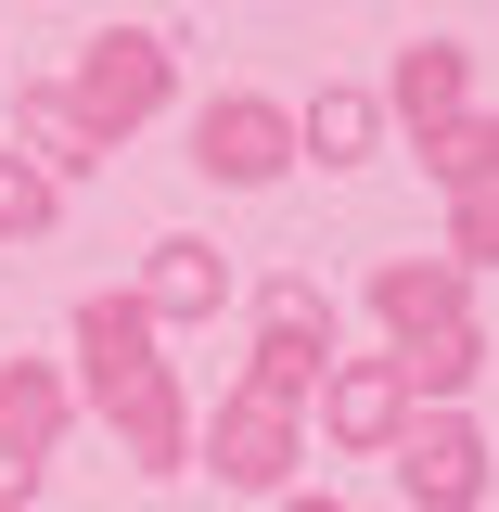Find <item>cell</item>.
Segmentation results:
<instances>
[{"mask_svg":"<svg viewBox=\"0 0 499 512\" xmlns=\"http://www.w3.org/2000/svg\"><path fill=\"white\" fill-rule=\"evenodd\" d=\"M64 359H77V410L116 436L128 474H192V397H180V359H167V333L141 320V295H77L64 320Z\"/></svg>","mask_w":499,"mask_h":512,"instance_id":"1","label":"cell"},{"mask_svg":"<svg viewBox=\"0 0 499 512\" xmlns=\"http://www.w3.org/2000/svg\"><path fill=\"white\" fill-rule=\"evenodd\" d=\"M167 90H180V52H167V26H90V39H77V64L52 77V103L90 128L103 154H116L128 128H154V116H167Z\"/></svg>","mask_w":499,"mask_h":512,"instance_id":"2","label":"cell"},{"mask_svg":"<svg viewBox=\"0 0 499 512\" xmlns=\"http://www.w3.org/2000/svg\"><path fill=\"white\" fill-rule=\"evenodd\" d=\"M192 474H218V487H244V500H282V487H308V410H282V397H218V410H192Z\"/></svg>","mask_w":499,"mask_h":512,"instance_id":"3","label":"cell"},{"mask_svg":"<svg viewBox=\"0 0 499 512\" xmlns=\"http://www.w3.org/2000/svg\"><path fill=\"white\" fill-rule=\"evenodd\" d=\"M346 359V320H333V295H320L308 269H282L269 295H256V346H244V397H282V410H308L320 372Z\"/></svg>","mask_w":499,"mask_h":512,"instance_id":"4","label":"cell"},{"mask_svg":"<svg viewBox=\"0 0 499 512\" xmlns=\"http://www.w3.org/2000/svg\"><path fill=\"white\" fill-rule=\"evenodd\" d=\"M192 167L218 192H269L295 167V103L282 90H205L192 103Z\"/></svg>","mask_w":499,"mask_h":512,"instance_id":"5","label":"cell"},{"mask_svg":"<svg viewBox=\"0 0 499 512\" xmlns=\"http://www.w3.org/2000/svg\"><path fill=\"white\" fill-rule=\"evenodd\" d=\"M384 461H397V500L410 512H487V423L474 410H410V436Z\"/></svg>","mask_w":499,"mask_h":512,"instance_id":"6","label":"cell"},{"mask_svg":"<svg viewBox=\"0 0 499 512\" xmlns=\"http://www.w3.org/2000/svg\"><path fill=\"white\" fill-rule=\"evenodd\" d=\"M410 436V384L397 359H333L308 397V448H346V461H384V448Z\"/></svg>","mask_w":499,"mask_h":512,"instance_id":"7","label":"cell"},{"mask_svg":"<svg viewBox=\"0 0 499 512\" xmlns=\"http://www.w3.org/2000/svg\"><path fill=\"white\" fill-rule=\"evenodd\" d=\"M128 295H141L154 333H192V320L231 308V256L205 244V231H154V256H141V282H128Z\"/></svg>","mask_w":499,"mask_h":512,"instance_id":"8","label":"cell"},{"mask_svg":"<svg viewBox=\"0 0 499 512\" xmlns=\"http://www.w3.org/2000/svg\"><path fill=\"white\" fill-rule=\"evenodd\" d=\"M372 320H384V346L461 333V320H474V269H448V256H384L372 269Z\"/></svg>","mask_w":499,"mask_h":512,"instance_id":"9","label":"cell"},{"mask_svg":"<svg viewBox=\"0 0 499 512\" xmlns=\"http://www.w3.org/2000/svg\"><path fill=\"white\" fill-rule=\"evenodd\" d=\"M397 128H436V116H474V39H397V64H384L372 90Z\"/></svg>","mask_w":499,"mask_h":512,"instance_id":"10","label":"cell"},{"mask_svg":"<svg viewBox=\"0 0 499 512\" xmlns=\"http://www.w3.org/2000/svg\"><path fill=\"white\" fill-rule=\"evenodd\" d=\"M372 154H384V103L359 77H320L295 103V167H372Z\"/></svg>","mask_w":499,"mask_h":512,"instance_id":"11","label":"cell"},{"mask_svg":"<svg viewBox=\"0 0 499 512\" xmlns=\"http://www.w3.org/2000/svg\"><path fill=\"white\" fill-rule=\"evenodd\" d=\"M397 384H410V410H474V384H487V320H461V333H423V346H384Z\"/></svg>","mask_w":499,"mask_h":512,"instance_id":"12","label":"cell"},{"mask_svg":"<svg viewBox=\"0 0 499 512\" xmlns=\"http://www.w3.org/2000/svg\"><path fill=\"white\" fill-rule=\"evenodd\" d=\"M13 154H26V167H39V180H90V167H103V141H90V128H77V116H64V103H52V90H13Z\"/></svg>","mask_w":499,"mask_h":512,"instance_id":"13","label":"cell"},{"mask_svg":"<svg viewBox=\"0 0 499 512\" xmlns=\"http://www.w3.org/2000/svg\"><path fill=\"white\" fill-rule=\"evenodd\" d=\"M0 423L26 448H64L77 436V384H64V359H0Z\"/></svg>","mask_w":499,"mask_h":512,"instance_id":"14","label":"cell"},{"mask_svg":"<svg viewBox=\"0 0 499 512\" xmlns=\"http://www.w3.org/2000/svg\"><path fill=\"white\" fill-rule=\"evenodd\" d=\"M410 154H423L436 192H487L499 180V116L487 103H474V116H436V128H410Z\"/></svg>","mask_w":499,"mask_h":512,"instance_id":"15","label":"cell"},{"mask_svg":"<svg viewBox=\"0 0 499 512\" xmlns=\"http://www.w3.org/2000/svg\"><path fill=\"white\" fill-rule=\"evenodd\" d=\"M64 218V192L39 180V167H26V154H13V141H0V244H39V231H52Z\"/></svg>","mask_w":499,"mask_h":512,"instance_id":"16","label":"cell"},{"mask_svg":"<svg viewBox=\"0 0 499 512\" xmlns=\"http://www.w3.org/2000/svg\"><path fill=\"white\" fill-rule=\"evenodd\" d=\"M487 244H499V180L487 192H448V244L436 256H448V269H487Z\"/></svg>","mask_w":499,"mask_h":512,"instance_id":"17","label":"cell"},{"mask_svg":"<svg viewBox=\"0 0 499 512\" xmlns=\"http://www.w3.org/2000/svg\"><path fill=\"white\" fill-rule=\"evenodd\" d=\"M39 474H52V448H26L13 423H0V512H26V500H39Z\"/></svg>","mask_w":499,"mask_h":512,"instance_id":"18","label":"cell"},{"mask_svg":"<svg viewBox=\"0 0 499 512\" xmlns=\"http://www.w3.org/2000/svg\"><path fill=\"white\" fill-rule=\"evenodd\" d=\"M269 512H359V500H333V487H282Z\"/></svg>","mask_w":499,"mask_h":512,"instance_id":"19","label":"cell"}]
</instances>
